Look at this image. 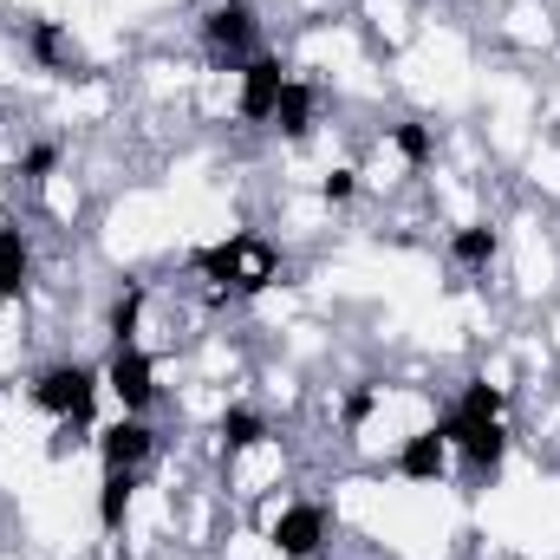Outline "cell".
Here are the masks:
<instances>
[{"mask_svg":"<svg viewBox=\"0 0 560 560\" xmlns=\"http://www.w3.org/2000/svg\"><path fill=\"white\" fill-rule=\"evenodd\" d=\"M98 392H105V372H98V365H85V359H52V365H39V372H33V385H26L33 411H46V418L59 423L52 456H66L72 443H85L92 411H98Z\"/></svg>","mask_w":560,"mask_h":560,"instance_id":"obj_1","label":"cell"},{"mask_svg":"<svg viewBox=\"0 0 560 560\" xmlns=\"http://www.w3.org/2000/svg\"><path fill=\"white\" fill-rule=\"evenodd\" d=\"M196 275L215 280L222 293H242V300H248V293H261V287L280 280V261L261 235H229V242H215V248L196 255Z\"/></svg>","mask_w":560,"mask_h":560,"instance_id":"obj_2","label":"cell"},{"mask_svg":"<svg viewBox=\"0 0 560 560\" xmlns=\"http://www.w3.org/2000/svg\"><path fill=\"white\" fill-rule=\"evenodd\" d=\"M196 33H202L209 59H222V66H248L255 46H261V7H255V0H209L202 20H196Z\"/></svg>","mask_w":560,"mask_h":560,"instance_id":"obj_3","label":"cell"},{"mask_svg":"<svg viewBox=\"0 0 560 560\" xmlns=\"http://www.w3.org/2000/svg\"><path fill=\"white\" fill-rule=\"evenodd\" d=\"M436 430H443L450 450L463 456L469 482H495V476H502V456H509V430H502V418H443Z\"/></svg>","mask_w":560,"mask_h":560,"instance_id":"obj_4","label":"cell"},{"mask_svg":"<svg viewBox=\"0 0 560 560\" xmlns=\"http://www.w3.org/2000/svg\"><path fill=\"white\" fill-rule=\"evenodd\" d=\"M287 66H280V52H255L242 72H235V118L242 125H275V105L280 92H287Z\"/></svg>","mask_w":560,"mask_h":560,"instance_id":"obj_5","label":"cell"},{"mask_svg":"<svg viewBox=\"0 0 560 560\" xmlns=\"http://www.w3.org/2000/svg\"><path fill=\"white\" fill-rule=\"evenodd\" d=\"M105 392L118 398V411L150 418V405H156V359H150L143 346H112V359H105Z\"/></svg>","mask_w":560,"mask_h":560,"instance_id":"obj_6","label":"cell"},{"mask_svg":"<svg viewBox=\"0 0 560 560\" xmlns=\"http://www.w3.org/2000/svg\"><path fill=\"white\" fill-rule=\"evenodd\" d=\"M326 535H332L326 502H287V509L275 515V528H268V541H275L280 560H319Z\"/></svg>","mask_w":560,"mask_h":560,"instance_id":"obj_7","label":"cell"},{"mask_svg":"<svg viewBox=\"0 0 560 560\" xmlns=\"http://www.w3.org/2000/svg\"><path fill=\"white\" fill-rule=\"evenodd\" d=\"M150 456H156V423L150 418L118 411V423L98 430V463H105V469H143Z\"/></svg>","mask_w":560,"mask_h":560,"instance_id":"obj_8","label":"cell"},{"mask_svg":"<svg viewBox=\"0 0 560 560\" xmlns=\"http://www.w3.org/2000/svg\"><path fill=\"white\" fill-rule=\"evenodd\" d=\"M450 436L443 430H411L405 443H398V456H392V469L405 476V482H443L450 476Z\"/></svg>","mask_w":560,"mask_h":560,"instance_id":"obj_9","label":"cell"},{"mask_svg":"<svg viewBox=\"0 0 560 560\" xmlns=\"http://www.w3.org/2000/svg\"><path fill=\"white\" fill-rule=\"evenodd\" d=\"M26 59L39 66V72H52V79H72L79 72V46H72V33L59 26V20H26Z\"/></svg>","mask_w":560,"mask_h":560,"instance_id":"obj_10","label":"cell"},{"mask_svg":"<svg viewBox=\"0 0 560 560\" xmlns=\"http://www.w3.org/2000/svg\"><path fill=\"white\" fill-rule=\"evenodd\" d=\"M26 287H33V242L20 222H0V300L13 306L26 300Z\"/></svg>","mask_w":560,"mask_h":560,"instance_id":"obj_11","label":"cell"},{"mask_svg":"<svg viewBox=\"0 0 560 560\" xmlns=\"http://www.w3.org/2000/svg\"><path fill=\"white\" fill-rule=\"evenodd\" d=\"M313 118H319V92L306 79H287V92H280V105H275V131L287 143H306L313 138Z\"/></svg>","mask_w":560,"mask_h":560,"instance_id":"obj_12","label":"cell"},{"mask_svg":"<svg viewBox=\"0 0 560 560\" xmlns=\"http://www.w3.org/2000/svg\"><path fill=\"white\" fill-rule=\"evenodd\" d=\"M495 255H502V235H495L489 222H463V229L450 235V261H456L463 275H482Z\"/></svg>","mask_w":560,"mask_h":560,"instance_id":"obj_13","label":"cell"},{"mask_svg":"<svg viewBox=\"0 0 560 560\" xmlns=\"http://www.w3.org/2000/svg\"><path fill=\"white\" fill-rule=\"evenodd\" d=\"M138 476L143 469H105V482H98V528H105V535L125 528V515H131V502H138Z\"/></svg>","mask_w":560,"mask_h":560,"instance_id":"obj_14","label":"cell"},{"mask_svg":"<svg viewBox=\"0 0 560 560\" xmlns=\"http://www.w3.org/2000/svg\"><path fill=\"white\" fill-rule=\"evenodd\" d=\"M215 436H222V456L235 463V456H248V450H255V443L268 436V418H261L255 405H229V411H222V430H215Z\"/></svg>","mask_w":560,"mask_h":560,"instance_id":"obj_15","label":"cell"},{"mask_svg":"<svg viewBox=\"0 0 560 560\" xmlns=\"http://www.w3.org/2000/svg\"><path fill=\"white\" fill-rule=\"evenodd\" d=\"M509 411V398H502V385H489V378H463V392H456V405H450V418H502Z\"/></svg>","mask_w":560,"mask_h":560,"instance_id":"obj_16","label":"cell"},{"mask_svg":"<svg viewBox=\"0 0 560 560\" xmlns=\"http://www.w3.org/2000/svg\"><path fill=\"white\" fill-rule=\"evenodd\" d=\"M392 150H398L411 170H423V163L436 156V131H430L423 118H398V125H392Z\"/></svg>","mask_w":560,"mask_h":560,"instance_id":"obj_17","label":"cell"},{"mask_svg":"<svg viewBox=\"0 0 560 560\" xmlns=\"http://www.w3.org/2000/svg\"><path fill=\"white\" fill-rule=\"evenodd\" d=\"M59 156H66V150H59V138H33L20 156H13V176H20V183H46V176L59 170Z\"/></svg>","mask_w":560,"mask_h":560,"instance_id":"obj_18","label":"cell"},{"mask_svg":"<svg viewBox=\"0 0 560 560\" xmlns=\"http://www.w3.org/2000/svg\"><path fill=\"white\" fill-rule=\"evenodd\" d=\"M138 319H143V287H125V293L112 300V319H105L112 346H138Z\"/></svg>","mask_w":560,"mask_h":560,"instance_id":"obj_19","label":"cell"},{"mask_svg":"<svg viewBox=\"0 0 560 560\" xmlns=\"http://www.w3.org/2000/svg\"><path fill=\"white\" fill-rule=\"evenodd\" d=\"M378 398H385V385H352V392H346V405H339V423H346V430H359V423L378 411Z\"/></svg>","mask_w":560,"mask_h":560,"instance_id":"obj_20","label":"cell"},{"mask_svg":"<svg viewBox=\"0 0 560 560\" xmlns=\"http://www.w3.org/2000/svg\"><path fill=\"white\" fill-rule=\"evenodd\" d=\"M319 196H326L332 209H346V202L359 196V170H326V176H319Z\"/></svg>","mask_w":560,"mask_h":560,"instance_id":"obj_21","label":"cell"}]
</instances>
